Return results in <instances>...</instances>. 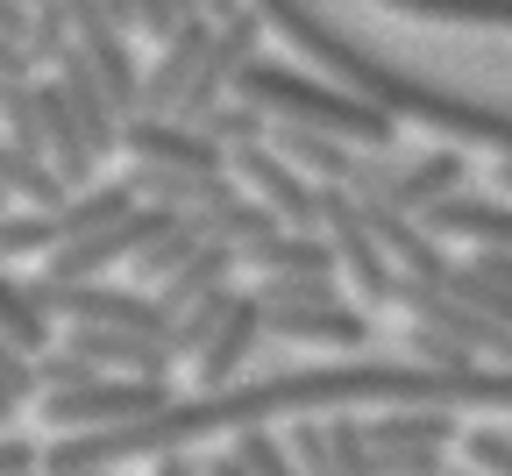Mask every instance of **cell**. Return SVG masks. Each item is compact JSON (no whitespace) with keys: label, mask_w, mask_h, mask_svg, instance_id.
<instances>
[{"label":"cell","mask_w":512,"mask_h":476,"mask_svg":"<svg viewBox=\"0 0 512 476\" xmlns=\"http://www.w3.org/2000/svg\"><path fill=\"white\" fill-rule=\"evenodd\" d=\"M256 8H264V22L285 36V50H306L320 72H335L342 86H356V93L377 100L384 114L420 121V128L448 135V143H463V150H498V157H512V107H491V100H470V93H448V86L406 72V64L377 57V50H363V43H349L335 22H320L306 0H256Z\"/></svg>","instance_id":"6da1fadb"},{"label":"cell","mask_w":512,"mask_h":476,"mask_svg":"<svg viewBox=\"0 0 512 476\" xmlns=\"http://www.w3.org/2000/svg\"><path fill=\"white\" fill-rule=\"evenodd\" d=\"M228 100H249L264 107L271 121H306V128H328V135H349L356 150H392L399 135V114H384L377 100H363L356 86H328V79H306L299 64H278V57H249Z\"/></svg>","instance_id":"7a4b0ae2"},{"label":"cell","mask_w":512,"mask_h":476,"mask_svg":"<svg viewBox=\"0 0 512 476\" xmlns=\"http://www.w3.org/2000/svg\"><path fill=\"white\" fill-rule=\"evenodd\" d=\"M178 391L171 377H93L79 391H43L36 413L50 434H93V427H128V420H150L164 413Z\"/></svg>","instance_id":"3957f363"},{"label":"cell","mask_w":512,"mask_h":476,"mask_svg":"<svg viewBox=\"0 0 512 476\" xmlns=\"http://www.w3.org/2000/svg\"><path fill=\"white\" fill-rule=\"evenodd\" d=\"M320 228H328V242H335V256H342V278L356 285L363 306H392V299H399V278H406V270L392 263V249L370 235V221H363V207H356L349 185H320Z\"/></svg>","instance_id":"277c9868"},{"label":"cell","mask_w":512,"mask_h":476,"mask_svg":"<svg viewBox=\"0 0 512 476\" xmlns=\"http://www.w3.org/2000/svg\"><path fill=\"white\" fill-rule=\"evenodd\" d=\"M36 299L50 306L57 327H143V334H171V306L143 285H107V278H79V285H57L36 278Z\"/></svg>","instance_id":"5b68a950"},{"label":"cell","mask_w":512,"mask_h":476,"mask_svg":"<svg viewBox=\"0 0 512 476\" xmlns=\"http://www.w3.org/2000/svg\"><path fill=\"white\" fill-rule=\"evenodd\" d=\"M171 221H178L171 207H136V214H121V221H107V228H93V235H79V242H64V249L43 263V278L79 285V278H114L121 263L136 270V256H143Z\"/></svg>","instance_id":"8992f818"},{"label":"cell","mask_w":512,"mask_h":476,"mask_svg":"<svg viewBox=\"0 0 512 476\" xmlns=\"http://www.w3.org/2000/svg\"><path fill=\"white\" fill-rule=\"evenodd\" d=\"M406 320H420V327H434V334H448L463 356H484V363H512V327L505 320H491V313H477V306H463L448 285H434V278H399V299H392Z\"/></svg>","instance_id":"52a82bcc"},{"label":"cell","mask_w":512,"mask_h":476,"mask_svg":"<svg viewBox=\"0 0 512 476\" xmlns=\"http://www.w3.org/2000/svg\"><path fill=\"white\" fill-rule=\"evenodd\" d=\"M228 171L264 199V207H278L285 228H320V178H306L285 150L256 143V150H228Z\"/></svg>","instance_id":"ba28073f"},{"label":"cell","mask_w":512,"mask_h":476,"mask_svg":"<svg viewBox=\"0 0 512 476\" xmlns=\"http://www.w3.org/2000/svg\"><path fill=\"white\" fill-rule=\"evenodd\" d=\"M121 150L136 164H178V171H228V150L207 128H192L178 114H128L121 121Z\"/></svg>","instance_id":"9c48e42d"},{"label":"cell","mask_w":512,"mask_h":476,"mask_svg":"<svg viewBox=\"0 0 512 476\" xmlns=\"http://www.w3.org/2000/svg\"><path fill=\"white\" fill-rule=\"evenodd\" d=\"M264 334H271V306H264V292H235V299H228V320H221V334H214V342H207V356H200V384H192V391H221V384H242L249 356L264 349Z\"/></svg>","instance_id":"30bf717a"},{"label":"cell","mask_w":512,"mask_h":476,"mask_svg":"<svg viewBox=\"0 0 512 476\" xmlns=\"http://www.w3.org/2000/svg\"><path fill=\"white\" fill-rule=\"evenodd\" d=\"M242 270H256V278H342V256L328 242V228H271L235 249Z\"/></svg>","instance_id":"8fae6325"},{"label":"cell","mask_w":512,"mask_h":476,"mask_svg":"<svg viewBox=\"0 0 512 476\" xmlns=\"http://www.w3.org/2000/svg\"><path fill=\"white\" fill-rule=\"evenodd\" d=\"M57 342L79 349V356H86L93 370H107V377H171L164 334H143V327H64Z\"/></svg>","instance_id":"7c38bea8"},{"label":"cell","mask_w":512,"mask_h":476,"mask_svg":"<svg viewBox=\"0 0 512 476\" xmlns=\"http://www.w3.org/2000/svg\"><path fill=\"white\" fill-rule=\"evenodd\" d=\"M214 29H221L214 15H185V29H178L171 43H157V64L143 72V114H178V100H185L192 72H200Z\"/></svg>","instance_id":"4fadbf2b"},{"label":"cell","mask_w":512,"mask_h":476,"mask_svg":"<svg viewBox=\"0 0 512 476\" xmlns=\"http://www.w3.org/2000/svg\"><path fill=\"white\" fill-rule=\"evenodd\" d=\"M271 334L306 342V349L349 356V349L370 342V306H349V299H335V306H278V313H271Z\"/></svg>","instance_id":"5bb4252c"},{"label":"cell","mask_w":512,"mask_h":476,"mask_svg":"<svg viewBox=\"0 0 512 476\" xmlns=\"http://www.w3.org/2000/svg\"><path fill=\"white\" fill-rule=\"evenodd\" d=\"M128 185H136L143 207H171V214H200V207L235 199L228 171H178V164H136V171H128Z\"/></svg>","instance_id":"9a60e30c"},{"label":"cell","mask_w":512,"mask_h":476,"mask_svg":"<svg viewBox=\"0 0 512 476\" xmlns=\"http://www.w3.org/2000/svg\"><path fill=\"white\" fill-rule=\"evenodd\" d=\"M271 150H285V157H292L306 178H320V185H349L356 164H363V150L349 143V135L306 128V121H271Z\"/></svg>","instance_id":"2e32d148"},{"label":"cell","mask_w":512,"mask_h":476,"mask_svg":"<svg viewBox=\"0 0 512 476\" xmlns=\"http://www.w3.org/2000/svg\"><path fill=\"white\" fill-rule=\"evenodd\" d=\"M441 242L456 235V242H477V249H512V207L505 199H470V192H448L441 207L420 214Z\"/></svg>","instance_id":"e0dca14e"},{"label":"cell","mask_w":512,"mask_h":476,"mask_svg":"<svg viewBox=\"0 0 512 476\" xmlns=\"http://www.w3.org/2000/svg\"><path fill=\"white\" fill-rule=\"evenodd\" d=\"M463 143H448V150H427V157H413V164H399V178H392V207H406V214H427V207H441L448 192H463Z\"/></svg>","instance_id":"ac0fdd59"},{"label":"cell","mask_w":512,"mask_h":476,"mask_svg":"<svg viewBox=\"0 0 512 476\" xmlns=\"http://www.w3.org/2000/svg\"><path fill=\"white\" fill-rule=\"evenodd\" d=\"M235 270H242V256H235V242H207L192 263H178L171 278L157 285V299L171 306V320L185 313V306H200V299H214V292H228L235 285Z\"/></svg>","instance_id":"d6986e66"},{"label":"cell","mask_w":512,"mask_h":476,"mask_svg":"<svg viewBox=\"0 0 512 476\" xmlns=\"http://www.w3.org/2000/svg\"><path fill=\"white\" fill-rule=\"evenodd\" d=\"M0 185H8L22 207H72V185H64V171H57L50 157H36V150L8 143V135H0Z\"/></svg>","instance_id":"ffe728a7"},{"label":"cell","mask_w":512,"mask_h":476,"mask_svg":"<svg viewBox=\"0 0 512 476\" xmlns=\"http://www.w3.org/2000/svg\"><path fill=\"white\" fill-rule=\"evenodd\" d=\"M50 327H57V320H50V306L36 299V285L8 278V263H0V334H8V342H22L29 356H50V349H57Z\"/></svg>","instance_id":"44dd1931"},{"label":"cell","mask_w":512,"mask_h":476,"mask_svg":"<svg viewBox=\"0 0 512 476\" xmlns=\"http://www.w3.org/2000/svg\"><path fill=\"white\" fill-rule=\"evenodd\" d=\"M64 249V207H8L0 214V263H29Z\"/></svg>","instance_id":"7402d4cb"},{"label":"cell","mask_w":512,"mask_h":476,"mask_svg":"<svg viewBox=\"0 0 512 476\" xmlns=\"http://www.w3.org/2000/svg\"><path fill=\"white\" fill-rule=\"evenodd\" d=\"M192 221H200L214 242H235V249H242V242H256V235H271V228H285V221H278V207H264L256 192H249V199L235 192V199H221V207H200Z\"/></svg>","instance_id":"603a6c76"},{"label":"cell","mask_w":512,"mask_h":476,"mask_svg":"<svg viewBox=\"0 0 512 476\" xmlns=\"http://www.w3.org/2000/svg\"><path fill=\"white\" fill-rule=\"evenodd\" d=\"M413 22H463V29H512V0H384Z\"/></svg>","instance_id":"cb8c5ba5"},{"label":"cell","mask_w":512,"mask_h":476,"mask_svg":"<svg viewBox=\"0 0 512 476\" xmlns=\"http://www.w3.org/2000/svg\"><path fill=\"white\" fill-rule=\"evenodd\" d=\"M228 299H235V285H228V292H214V299H200V306H185V313L171 320V334H164L171 363H200V356H207V342H214L221 320H228Z\"/></svg>","instance_id":"d4e9b609"},{"label":"cell","mask_w":512,"mask_h":476,"mask_svg":"<svg viewBox=\"0 0 512 476\" xmlns=\"http://www.w3.org/2000/svg\"><path fill=\"white\" fill-rule=\"evenodd\" d=\"M221 150H256V143H271V114L264 107H249V100H221L207 121H200Z\"/></svg>","instance_id":"484cf974"},{"label":"cell","mask_w":512,"mask_h":476,"mask_svg":"<svg viewBox=\"0 0 512 476\" xmlns=\"http://www.w3.org/2000/svg\"><path fill=\"white\" fill-rule=\"evenodd\" d=\"M285 441H292V455H299L306 476H342V462H335V434H328V420H320V413L285 420Z\"/></svg>","instance_id":"4316f807"},{"label":"cell","mask_w":512,"mask_h":476,"mask_svg":"<svg viewBox=\"0 0 512 476\" xmlns=\"http://www.w3.org/2000/svg\"><path fill=\"white\" fill-rule=\"evenodd\" d=\"M328 434H335V462H342V476H384L363 413H328Z\"/></svg>","instance_id":"83f0119b"},{"label":"cell","mask_w":512,"mask_h":476,"mask_svg":"<svg viewBox=\"0 0 512 476\" xmlns=\"http://www.w3.org/2000/svg\"><path fill=\"white\" fill-rule=\"evenodd\" d=\"M228 441H235V455H242L256 476H306L299 455H292V441H278L271 427H242V434H228Z\"/></svg>","instance_id":"f1b7e54d"},{"label":"cell","mask_w":512,"mask_h":476,"mask_svg":"<svg viewBox=\"0 0 512 476\" xmlns=\"http://www.w3.org/2000/svg\"><path fill=\"white\" fill-rule=\"evenodd\" d=\"M448 292H456L463 306H477V313H491V320H505L512 327V292L498 285V278H484V270L477 263H456V270H448V278H441Z\"/></svg>","instance_id":"f546056e"},{"label":"cell","mask_w":512,"mask_h":476,"mask_svg":"<svg viewBox=\"0 0 512 476\" xmlns=\"http://www.w3.org/2000/svg\"><path fill=\"white\" fill-rule=\"evenodd\" d=\"M72 43H79V36H72V0H43L36 22H29V57H36V64H57Z\"/></svg>","instance_id":"4dcf8cb0"},{"label":"cell","mask_w":512,"mask_h":476,"mask_svg":"<svg viewBox=\"0 0 512 476\" xmlns=\"http://www.w3.org/2000/svg\"><path fill=\"white\" fill-rule=\"evenodd\" d=\"M256 292H264L271 313H278V306H335V299H342L335 278H264Z\"/></svg>","instance_id":"1f68e13d"},{"label":"cell","mask_w":512,"mask_h":476,"mask_svg":"<svg viewBox=\"0 0 512 476\" xmlns=\"http://www.w3.org/2000/svg\"><path fill=\"white\" fill-rule=\"evenodd\" d=\"M463 455L477 476H512V434L505 427H470L463 434Z\"/></svg>","instance_id":"d6a6232c"},{"label":"cell","mask_w":512,"mask_h":476,"mask_svg":"<svg viewBox=\"0 0 512 476\" xmlns=\"http://www.w3.org/2000/svg\"><path fill=\"white\" fill-rule=\"evenodd\" d=\"M36 377H43V391H79V384H93V377H107V370H93L79 349H50V356H36Z\"/></svg>","instance_id":"836d02e7"},{"label":"cell","mask_w":512,"mask_h":476,"mask_svg":"<svg viewBox=\"0 0 512 476\" xmlns=\"http://www.w3.org/2000/svg\"><path fill=\"white\" fill-rule=\"evenodd\" d=\"M136 29H143L150 43H171V36L185 29V0H136Z\"/></svg>","instance_id":"e575fe53"},{"label":"cell","mask_w":512,"mask_h":476,"mask_svg":"<svg viewBox=\"0 0 512 476\" xmlns=\"http://www.w3.org/2000/svg\"><path fill=\"white\" fill-rule=\"evenodd\" d=\"M406 342H413V363H484V356H463L448 334H434V327H420V320H413Z\"/></svg>","instance_id":"d590c367"},{"label":"cell","mask_w":512,"mask_h":476,"mask_svg":"<svg viewBox=\"0 0 512 476\" xmlns=\"http://www.w3.org/2000/svg\"><path fill=\"white\" fill-rule=\"evenodd\" d=\"M29 469H43V448L22 434H0V476H29Z\"/></svg>","instance_id":"8d00e7d4"},{"label":"cell","mask_w":512,"mask_h":476,"mask_svg":"<svg viewBox=\"0 0 512 476\" xmlns=\"http://www.w3.org/2000/svg\"><path fill=\"white\" fill-rule=\"evenodd\" d=\"M470 263H477V270H484V278H498V285H505V292H512V249H477V256H470Z\"/></svg>","instance_id":"74e56055"},{"label":"cell","mask_w":512,"mask_h":476,"mask_svg":"<svg viewBox=\"0 0 512 476\" xmlns=\"http://www.w3.org/2000/svg\"><path fill=\"white\" fill-rule=\"evenodd\" d=\"M200 469H207V476H256V469H249V462H242L235 448H221V455H207Z\"/></svg>","instance_id":"f35d334b"},{"label":"cell","mask_w":512,"mask_h":476,"mask_svg":"<svg viewBox=\"0 0 512 476\" xmlns=\"http://www.w3.org/2000/svg\"><path fill=\"white\" fill-rule=\"evenodd\" d=\"M157 476H207V469H200V462H192V455L178 448V455H157Z\"/></svg>","instance_id":"ab89813d"},{"label":"cell","mask_w":512,"mask_h":476,"mask_svg":"<svg viewBox=\"0 0 512 476\" xmlns=\"http://www.w3.org/2000/svg\"><path fill=\"white\" fill-rule=\"evenodd\" d=\"M100 8H107V15H114L121 29H136V0H100Z\"/></svg>","instance_id":"60d3db41"},{"label":"cell","mask_w":512,"mask_h":476,"mask_svg":"<svg viewBox=\"0 0 512 476\" xmlns=\"http://www.w3.org/2000/svg\"><path fill=\"white\" fill-rule=\"evenodd\" d=\"M15 405H22V398L8 391V377H0V427H8V420H15Z\"/></svg>","instance_id":"b9f144b4"},{"label":"cell","mask_w":512,"mask_h":476,"mask_svg":"<svg viewBox=\"0 0 512 476\" xmlns=\"http://www.w3.org/2000/svg\"><path fill=\"white\" fill-rule=\"evenodd\" d=\"M498 185H505V192H512V157H505V164H498Z\"/></svg>","instance_id":"7bdbcfd3"},{"label":"cell","mask_w":512,"mask_h":476,"mask_svg":"<svg viewBox=\"0 0 512 476\" xmlns=\"http://www.w3.org/2000/svg\"><path fill=\"white\" fill-rule=\"evenodd\" d=\"M8 93H15V86H8V79H0V121H8Z\"/></svg>","instance_id":"ee69618b"},{"label":"cell","mask_w":512,"mask_h":476,"mask_svg":"<svg viewBox=\"0 0 512 476\" xmlns=\"http://www.w3.org/2000/svg\"><path fill=\"white\" fill-rule=\"evenodd\" d=\"M8 199H15V192H8V185H0V214H8Z\"/></svg>","instance_id":"f6af8a7d"},{"label":"cell","mask_w":512,"mask_h":476,"mask_svg":"<svg viewBox=\"0 0 512 476\" xmlns=\"http://www.w3.org/2000/svg\"><path fill=\"white\" fill-rule=\"evenodd\" d=\"M29 8H43V0H29Z\"/></svg>","instance_id":"bcb514c9"},{"label":"cell","mask_w":512,"mask_h":476,"mask_svg":"<svg viewBox=\"0 0 512 476\" xmlns=\"http://www.w3.org/2000/svg\"><path fill=\"white\" fill-rule=\"evenodd\" d=\"M448 476H456V469H448Z\"/></svg>","instance_id":"7dc6e473"}]
</instances>
